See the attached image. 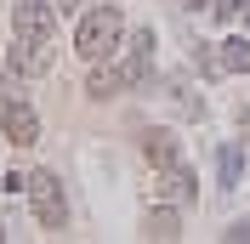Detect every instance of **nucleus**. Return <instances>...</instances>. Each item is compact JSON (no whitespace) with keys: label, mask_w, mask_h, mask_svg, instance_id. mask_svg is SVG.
<instances>
[{"label":"nucleus","mask_w":250,"mask_h":244,"mask_svg":"<svg viewBox=\"0 0 250 244\" xmlns=\"http://www.w3.org/2000/svg\"><path fill=\"white\" fill-rule=\"evenodd\" d=\"M120 34H125V17L114 6H91V12H80V29H74V51L85 62H108L120 51Z\"/></svg>","instance_id":"1"},{"label":"nucleus","mask_w":250,"mask_h":244,"mask_svg":"<svg viewBox=\"0 0 250 244\" xmlns=\"http://www.w3.org/2000/svg\"><path fill=\"white\" fill-rule=\"evenodd\" d=\"M0 131H6L12 148H34V142H40V114L29 108V97L6 91V102H0Z\"/></svg>","instance_id":"2"},{"label":"nucleus","mask_w":250,"mask_h":244,"mask_svg":"<svg viewBox=\"0 0 250 244\" xmlns=\"http://www.w3.org/2000/svg\"><path fill=\"white\" fill-rule=\"evenodd\" d=\"M34 222H40V227L46 233H57L62 222H68V204H62V187H57V176H46V170H40V176H34Z\"/></svg>","instance_id":"3"},{"label":"nucleus","mask_w":250,"mask_h":244,"mask_svg":"<svg viewBox=\"0 0 250 244\" xmlns=\"http://www.w3.org/2000/svg\"><path fill=\"white\" fill-rule=\"evenodd\" d=\"M6 68H12V74H23V80L51 74V40H23V34H17V46H12V57H6Z\"/></svg>","instance_id":"4"},{"label":"nucleus","mask_w":250,"mask_h":244,"mask_svg":"<svg viewBox=\"0 0 250 244\" xmlns=\"http://www.w3.org/2000/svg\"><path fill=\"white\" fill-rule=\"evenodd\" d=\"M12 23H17L23 40H51L57 12H51V0H17V6H12Z\"/></svg>","instance_id":"5"},{"label":"nucleus","mask_w":250,"mask_h":244,"mask_svg":"<svg viewBox=\"0 0 250 244\" xmlns=\"http://www.w3.org/2000/svg\"><path fill=\"white\" fill-rule=\"evenodd\" d=\"M142 153H148V165L154 170H176L182 165V137H176V131H142Z\"/></svg>","instance_id":"6"},{"label":"nucleus","mask_w":250,"mask_h":244,"mask_svg":"<svg viewBox=\"0 0 250 244\" xmlns=\"http://www.w3.org/2000/svg\"><path fill=\"white\" fill-rule=\"evenodd\" d=\"M120 74H125V85H142V80L154 74V29H137V40H131V51H125V62H120Z\"/></svg>","instance_id":"7"},{"label":"nucleus","mask_w":250,"mask_h":244,"mask_svg":"<svg viewBox=\"0 0 250 244\" xmlns=\"http://www.w3.org/2000/svg\"><path fill=\"white\" fill-rule=\"evenodd\" d=\"M205 68L210 74H245L250 68V40H222L216 57H205Z\"/></svg>","instance_id":"8"},{"label":"nucleus","mask_w":250,"mask_h":244,"mask_svg":"<svg viewBox=\"0 0 250 244\" xmlns=\"http://www.w3.org/2000/svg\"><path fill=\"white\" fill-rule=\"evenodd\" d=\"M85 68H91V74H85V97H91V102H108V97L125 85L120 68H103V62H85Z\"/></svg>","instance_id":"9"},{"label":"nucleus","mask_w":250,"mask_h":244,"mask_svg":"<svg viewBox=\"0 0 250 244\" xmlns=\"http://www.w3.org/2000/svg\"><path fill=\"white\" fill-rule=\"evenodd\" d=\"M159 176H165V193H171L176 204H193V199H199V182H193V170H188V165H176V170H159Z\"/></svg>","instance_id":"10"},{"label":"nucleus","mask_w":250,"mask_h":244,"mask_svg":"<svg viewBox=\"0 0 250 244\" xmlns=\"http://www.w3.org/2000/svg\"><path fill=\"white\" fill-rule=\"evenodd\" d=\"M142 233L148 239H182V210H148Z\"/></svg>","instance_id":"11"},{"label":"nucleus","mask_w":250,"mask_h":244,"mask_svg":"<svg viewBox=\"0 0 250 244\" xmlns=\"http://www.w3.org/2000/svg\"><path fill=\"white\" fill-rule=\"evenodd\" d=\"M239 170H245V159H239V148H222V153H216V176H222V187H228V193L239 187Z\"/></svg>","instance_id":"12"},{"label":"nucleus","mask_w":250,"mask_h":244,"mask_svg":"<svg viewBox=\"0 0 250 244\" xmlns=\"http://www.w3.org/2000/svg\"><path fill=\"white\" fill-rule=\"evenodd\" d=\"M210 12H216V23H233V17H245V0H210Z\"/></svg>","instance_id":"13"},{"label":"nucleus","mask_w":250,"mask_h":244,"mask_svg":"<svg viewBox=\"0 0 250 244\" xmlns=\"http://www.w3.org/2000/svg\"><path fill=\"white\" fill-rule=\"evenodd\" d=\"M182 6L188 12H210V0H182Z\"/></svg>","instance_id":"14"},{"label":"nucleus","mask_w":250,"mask_h":244,"mask_svg":"<svg viewBox=\"0 0 250 244\" xmlns=\"http://www.w3.org/2000/svg\"><path fill=\"white\" fill-rule=\"evenodd\" d=\"M62 12H85V6H80V0H62Z\"/></svg>","instance_id":"15"},{"label":"nucleus","mask_w":250,"mask_h":244,"mask_svg":"<svg viewBox=\"0 0 250 244\" xmlns=\"http://www.w3.org/2000/svg\"><path fill=\"white\" fill-rule=\"evenodd\" d=\"M245 23H250V0H245Z\"/></svg>","instance_id":"16"},{"label":"nucleus","mask_w":250,"mask_h":244,"mask_svg":"<svg viewBox=\"0 0 250 244\" xmlns=\"http://www.w3.org/2000/svg\"><path fill=\"white\" fill-rule=\"evenodd\" d=\"M0 239H6V233H0Z\"/></svg>","instance_id":"17"}]
</instances>
